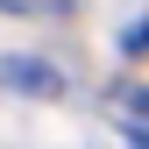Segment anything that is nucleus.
Here are the masks:
<instances>
[{
    "instance_id": "obj_1",
    "label": "nucleus",
    "mask_w": 149,
    "mask_h": 149,
    "mask_svg": "<svg viewBox=\"0 0 149 149\" xmlns=\"http://www.w3.org/2000/svg\"><path fill=\"white\" fill-rule=\"evenodd\" d=\"M0 85H14V92H64V78L50 64H36V57H22V50H7V57H0Z\"/></svg>"
},
{
    "instance_id": "obj_4",
    "label": "nucleus",
    "mask_w": 149,
    "mask_h": 149,
    "mask_svg": "<svg viewBox=\"0 0 149 149\" xmlns=\"http://www.w3.org/2000/svg\"><path fill=\"white\" fill-rule=\"evenodd\" d=\"M135 149H149V142H135Z\"/></svg>"
},
{
    "instance_id": "obj_3",
    "label": "nucleus",
    "mask_w": 149,
    "mask_h": 149,
    "mask_svg": "<svg viewBox=\"0 0 149 149\" xmlns=\"http://www.w3.org/2000/svg\"><path fill=\"white\" fill-rule=\"evenodd\" d=\"M128 50H149V22H135V29H128Z\"/></svg>"
},
{
    "instance_id": "obj_2",
    "label": "nucleus",
    "mask_w": 149,
    "mask_h": 149,
    "mask_svg": "<svg viewBox=\"0 0 149 149\" xmlns=\"http://www.w3.org/2000/svg\"><path fill=\"white\" fill-rule=\"evenodd\" d=\"M107 107H114V121H121L135 142H149V85H114Z\"/></svg>"
}]
</instances>
